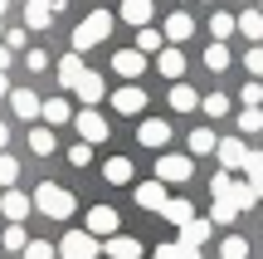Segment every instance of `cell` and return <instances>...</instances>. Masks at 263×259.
Returning a JSON list of instances; mask_svg holds the SVG:
<instances>
[{"label":"cell","instance_id":"6da1fadb","mask_svg":"<svg viewBox=\"0 0 263 259\" xmlns=\"http://www.w3.org/2000/svg\"><path fill=\"white\" fill-rule=\"evenodd\" d=\"M29 201H34V211L49 215V220H68V215L78 211L73 191H68V186H54V181H39V191L29 196Z\"/></svg>","mask_w":263,"mask_h":259},{"label":"cell","instance_id":"7a4b0ae2","mask_svg":"<svg viewBox=\"0 0 263 259\" xmlns=\"http://www.w3.org/2000/svg\"><path fill=\"white\" fill-rule=\"evenodd\" d=\"M107 34H112V15L107 10H93L88 20L73 25V54H88L93 44H107Z\"/></svg>","mask_w":263,"mask_h":259},{"label":"cell","instance_id":"3957f363","mask_svg":"<svg viewBox=\"0 0 263 259\" xmlns=\"http://www.w3.org/2000/svg\"><path fill=\"white\" fill-rule=\"evenodd\" d=\"M190 176H195V157L190 152H161L156 157V181L161 186H171V181H190Z\"/></svg>","mask_w":263,"mask_h":259},{"label":"cell","instance_id":"277c9868","mask_svg":"<svg viewBox=\"0 0 263 259\" xmlns=\"http://www.w3.org/2000/svg\"><path fill=\"white\" fill-rule=\"evenodd\" d=\"M59 254L64 259H98L103 254V240H93L88 230H68L64 240H59Z\"/></svg>","mask_w":263,"mask_h":259},{"label":"cell","instance_id":"5b68a950","mask_svg":"<svg viewBox=\"0 0 263 259\" xmlns=\"http://www.w3.org/2000/svg\"><path fill=\"white\" fill-rule=\"evenodd\" d=\"M73 123H78V137H83L88 147H98V142H107V137H112V127H107V117H103V113H93V108H83V113H73Z\"/></svg>","mask_w":263,"mask_h":259},{"label":"cell","instance_id":"8992f818","mask_svg":"<svg viewBox=\"0 0 263 259\" xmlns=\"http://www.w3.org/2000/svg\"><path fill=\"white\" fill-rule=\"evenodd\" d=\"M10 108H15L20 123H39V113H44V98H39L34 88H10Z\"/></svg>","mask_w":263,"mask_h":259},{"label":"cell","instance_id":"52a82bcc","mask_svg":"<svg viewBox=\"0 0 263 259\" xmlns=\"http://www.w3.org/2000/svg\"><path fill=\"white\" fill-rule=\"evenodd\" d=\"M29 211H34V201H29V196L20 191V186H15V191H5V196H0V215H5L10 225H25V215H29Z\"/></svg>","mask_w":263,"mask_h":259},{"label":"cell","instance_id":"ba28073f","mask_svg":"<svg viewBox=\"0 0 263 259\" xmlns=\"http://www.w3.org/2000/svg\"><path fill=\"white\" fill-rule=\"evenodd\" d=\"M112 74L127 78V83L141 78V74H146V54H137V49H117V54H112Z\"/></svg>","mask_w":263,"mask_h":259},{"label":"cell","instance_id":"9c48e42d","mask_svg":"<svg viewBox=\"0 0 263 259\" xmlns=\"http://www.w3.org/2000/svg\"><path fill=\"white\" fill-rule=\"evenodd\" d=\"M132 201H137L141 211H166L171 196H166V186H161V181H141V186H132Z\"/></svg>","mask_w":263,"mask_h":259},{"label":"cell","instance_id":"30bf717a","mask_svg":"<svg viewBox=\"0 0 263 259\" xmlns=\"http://www.w3.org/2000/svg\"><path fill=\"white\" fill-rule=\"evenodd\" d=\"M190 34H195V20H190V15H180V10H176V15H166V25H161V39H166L171 49L185 44Z\"/></svg>","mask_w":263,"mask_h":259},{"label":"cell","instance_id":"8fae6325","mask_svg":"<svg viewBox=\"0 0 263 259\" xmlns=\"http://www.w3.org/2000/svg\"><path fill=\"white\" fill-rule=\"evenodd\" d=\"M215 157H219V166H224V171H244V166H249V152H244V142H239V137H224V142L215 147Z\"/></svg>","mask_w":263,"mask_h":259},{"label":"cell","instance_id":"7c38bea8","mask_svg":"<svg viewBox=\"0 0 263 259\" xmlns=\"http://www.w3.org/2000/svg\"><path fill=\"white\" fill-rule=\"evenodd\" d=\"M83 230L93 235V240H98V235H107V240H112V235H117V211H112V205H93Z\"/></svg>","mask_w":263,"mask_h":259},{"label":"cell","instance_id":"4fadbf2b","mask_svg":"<svg viewBox=\"0 0 263 259\" xmlns=\"http://www.w3.org/2000/svg\"><path fill=\"white\" fill-rule=\"evenodd\" d=\"M112 108L122 117H137V113H146V93H141L137 83H127V88H117V93H112Z\"/></svg>","mask_w":263,"mask_h":259},{"label":"cell","instance_id":"5bb4252c","mask_svg":"<svg viewBox=\"0 0 263 259\" xmlns=\"http://www.w3.org/2000/svg\"><path fill=\"white\" fill-rule=\"evenodd\" d=\"M137 142L141 147H166L171 142V123H166V117H146V123L137 127Z\"/></svg>","mask_w":263,"mask_h":259},{"label":"cell","instance_id":"9a60e30c","mask_svg":"<svg viewBox=\"0 0 263 259\" xmlns=\"http://www.w3.org/2000/svg\"><path fill=\"white\" fill-rule=\"evenodd\" d=\"M88 68H83V54H64L54 64V78H59V88H78V78H83Z\"/></svg>","mask_w":263,"mask_h":259},{"label":"cell","instance_id":"2e32d148","mask_svg":"<svg viewBox=\"0 0 263 259\" xmlns=\"http://www.w3.org/2000/svg\"><path fill=\"white\" fill-rule=\"evenodd\" d=\"M151 0H122V5H117V15L127 20V25H137V29H151Z\"/></svg>","mask_w":263,"mask_h":259},{"label":"cell","instance_id":"e0dca14e","mask_svg":"<svg viewBox=\"0 0 263 259\" xmlns=\"http://www.w3.org/2000/svg\"><path fill=\"white\" fill-rule=\"evenodd\" d=\"M156 68H161V78H171V83H180V74H185V54L166 44V49L156 54Z\"/></svg>","mask_w":263,"mask_h":259},{"label":"cell","instance_id":"ac0fdd59","mask_svg":"<svg viewBox=\"0 0 263 259\" xmlns=\"http://www.w3.org/2000/svg\"><path fill=\"white\" fill-rule=\"evenodd\" d=\"M73 93H78V98H83V103H88V108H93V103H98V98H103V93H107V83H103V74H93V68H88V74H83V78H78V88H73Z\"/></svg>","mask_w":263,"mask_h":259},{"label":"cell","instance_id":"d6986e66","mask_svg":"<svg viewBox=\"0 0 263 259\" xmlns=\"http://www.w3.org/2000/svg\"><path fill=\"white\" fill-rule=\"evenodd\" d=\"M103 250L112 259H141V240H132V235H112V240H103Z\"/></svg>","mask_w":263,"mask_h":259},{"label":"cell","instance_id":"ffe728a7","mask_svg":"<svg viewBox=\"0 0 263 259\" xmlns=\"http://www.w3.org/2000/svg\"><path fill=\"white\" fill-rule=\"evenodd\" d=\"M234 29L249 39V44H263V15H258V10H244V15L234 20Z\"/></svg>","mask_w":263,"mask_h":259},{"label":"cell","instance_id":"44dd1931","mask_svg":"<svg viewBox=\"0 0 263 259\" xmlns=\"http://www.w3.org/2000/svg\"><path fill=\"white\" fill-rule=\"evenodd\" d=\"M39 117H44V123H73V103H68V98H44V113H39Z\"/></svg>","mask_w":263,"mask_h":259},{"label":"cell","instance_id":"7402d4cb","mask_svg":"<svg viewBox=\"0 0 263 259\" xmlns=\"http://www.w3.org/2000/svg\"><path fill=\"white\" fill-rule=\"evenodd\" d=\"M103 176L112 186H127L132 181V157H107V162H103Z\"/></svg>","mask_w":263,"mask_h":259},{"label":"cell","instance_id":"603a6c76","mask_svg":"<svg viewBox=\"0 0 263 259\" xmlns=\"http://www.w3.org/2000/svg\"><path fill=\"white\" fill-rule=\"evenodd\" d=\"M234 34H239V29H234V15H224V10L210 15V39H215V44H229Z\"/></svg>","mask_w":263,"mask_h":259},{"label":"cell","instance_id":"cb8c5ba5","mask_svg":"<svg viewBox=\"0 0 263 259\" xmlns=\"http://www.w3.org/2000/svg\"><path fill=\"white\" fill-rule=\"evenodd\" d=\"M210 230H215V225H210V220H200V215H195V220H190L185 230H180V245H190V250H200V245L210 240Z\"/></svg>","mask_w":263,"mask_h":259},{"label":"cell","instance_id":"d4e9b609","mask_svg":"<svg viewBox=\"0 0 263 259\" xmlns=\"http://www.w3.org/2000/svg\"><path fill=\"white\" fill-rule=\"evenodd\" d=\"M161 215H166L176 230H185V225L195 220V205H190V201H166V211H161Z\"/></svg>","mask_w":263,"mask_h":259},{"label":"cell","instance_id":"484cf974","mask_svg":"<svg viewBox=\"0 0 263 259\" xmlns=\"http://www.w3.org/2000/svg\"><path fill=\"white\" fill-rule=\"evenodd\" d=\"M171 108H176V113H190V108H200L195 88H190V83H171Z\"/></svg>","mask_w":263,"mask_h":259},{"label":"cell","instance_id":"4316f807","mask_svg":"<svg viewBox=\"0 0 263 259\" xmlns=\"http://www.w3.org/2000/svg\"><path fill=\"white\" fill-rule=\"evenodd\" d=\"M29 152H34V157H49V152H59V137L49 132V127H34V132H29Z\"/></svg>","mask_w":263,"mask_h":259},{"label":"cell","instance_id":"83f0119b","mask_svg":"<svg viewBox=\"0 0 263 259\" xmlns=\"http://www.w3.org/2000/svg\"><path fill=\"white\" fill-rule=\"evenodd\" d=\"M137 54H161V49H166V39H161V29H137Z\"/></svg>","mask_w":263,"mask_h":259},{"label":"cell","instance_id":"f1b7e54d","mask_svg":"<svg viewBox=\"0 0 263 259\" xmlns=\"http://www.w3.org/2000/svg\"><path fill=\"white\" fill-rule=\"evenodd\" d=\"M219 147V137L210 132V127H195V132H190V157H205V152H215Z\"/></svg>","mask_w":263,"mask_h":259},{"label":"cell","instance_id":"f546056e","mask_svg":"<svg viewBox=\"0 0 263 259\" xmlns=\"http://www.w3.org/2000/svg\"><path fill=\"white\" fill-rule=\"evenodd\" d=\"M29 240H34V235H29V230H25V225H5V235H0V245H5V250H10V254H15V250H25V245H29Z\"/></svg>","mask_w":263,"mask_h":259},{"label":"cell","instance_id":"4dcf8cb0","mask_svg":"<svg viewBox=\"0 0 263 259\" xmlns=\"http://www.w3.org/2000/svg\"><path fill=\"white\" fill-rule=\"evenodd\" d=\"M205 68H210V74H224V68H229V44H210L205 49Z\"/></svg>","mask_w":263,"mask_h":259},{"label":"cell","instance_id":"1f68e13d","mask_svg":"<svg viewBox=\"0 0 263 259\" xmlns=\"http://www.w3.org/2000/svg\"><path fill=\"white\" fill-rule=\"evenodd\" d=\"M219 259H249V240H244V235H224V245H219Z\"/></svg>","mask_w":263,"mask_h":259},{"label":"cell","instance_id":"d6a6232c","mask_svg":"<svg viewBox=\"0 0 263 259\" xmlns=\"http://www.w3.org/2000/svg\"><path fill=\"white\" fill-rule=\"evenodd\" d=\"M244 171H249V186H254V196L263 201V152H249V166H244Z\"/></svg>","mask_w":263,"mask_h":259},{"label":"cell","instance_id":"836d02e7","mask_svg":"<svg viewBox=\"0 0 263 259\" xmlns=\"http://www.w3.org/2000/svg\"><path fill=\"white\" fill-rule=\"evenodd\" d=\"M15 181H20V162L10 152H0V186H5V191H15Z\"/></svg>","mask_w":263,"mask_h":259},{"label":"cell","instance_id":"e575fe53","mask_svg":"<svg viewBox=\"0 0 263 259\" xmlns=\"http://www.w3.org/2000/svg\"><path fill=\"white\" fill-rule=\"evenodd\" d=\"M156 259H200V250H190V245H180V240H166L156 250Z\"/></svg>","mask_w":263,"mask_h":259},{"label":"cell","instance_id":"d590c367","mask_svg":"<svg viewBox=\"0 0 263 259\" xmlns=\"http://www.w3.org/2000/svg\"><path fill=\"white\" fill-rule=\"evenodd\" d=\"M200 113H205V117H224V113H229V98H224V93L200 98Z\"/></svg>","mask_w":263,"mask_h":259},{"label":"cell","instance_id":"8d00e7d4","mask_svg":"<svg viewBox=\"0 0 263 259\" xmlns=\"http://www.w3.org/2000/svg\"><path fill=\"white\" fill-rule=\"evenodd\" d=\"M239 132H263V113H258V108H244V113H239Z\"/></svg>","mask_w":263,"mask_h":259},{"label":"cell","instance_id":"74e56055","mask_svg":"<svg viewBox=\"0 0 263 259\" xmlns=\"http://www.w3.org/2000/svg\"><path fill=\"white\" fill-rule=\"evenodd\" d=\"M229 201H234V205H239V211H249V205H254V201H258V196H254V186H249V181H244V186H239V181H234V191H229Z\"/></svg>","mask_w":263,"mask_h":259},{"label":"cell","instance_id":"f35d334b","mask_svg":"<svg viewBox=\"0 0 263 259\" xmlns=\"http://www.w3.org/2000/svg\"><path fill=\"white\" fill-rule=\"evenodd\" d=\"M25 259H54V240H29L25 245Z\"/></svg>","mask_w":263,"mask_h":259},{"label":"cell","instance_id":"ab89813d","mask_svg":"<svg viewBox=\"0 0 263 259\" xmlns=\"http://www.w3.org/2000/svg\"><path fill=\"white\" fill-rule=\"evenodd\" d=\"M88 162H93V147H88V142L68 147V166H88Z\"/></svg>","mask_w":263,"mask_h":259},{"label":"cell","instance_id":"60d3db41","mask_svg":"<svg viewBox=\"0 0 263 259\" xmlns=\"http://www.w3.org/2000/svg\"><path fill=\"white\" fill-rule=\"evenodd\" d=\"M49 10H25V29H49Z\"/></svg>","mask_w":263,"mask_h":259},{"label":"cell","instance_id":"b9f144b4","mask_svg":"<svg viewBox=\"0 0 263 259\" xmlns=\"http://www.w3.org/2000/svg\"><path fill=\"white\" fill-rule=\"evenodd\" d=\"M239 98H244V108H258L263 103V83H244V88H239Z\"/></svg>","mask_w":263,"mask_h":259},{"label":"cell","instance_id":"7bdbcfd3","mask_svg":"<svg viewBox=\"0 0 263 259\" xmlns=\"http://www.w3.org/2000/svg\"><path fill=\"white\" fill-rule=\"evenodd\" d=\"M25 64H29V74H44V68H49V54H44V49H29Z\"/></svg>","mask_w":263,"mask_h":259},{"label":"cell","instance_id":"ee69618b","mask_svg":"<svg viewBox=\"0 0 263 259\" xmlns=\"http://www.w3.org/2000/svg\"><path fill=\"white\" fill-rule=\"evenodd\" d=\"M244 68H249V74H263V44H254L244 54Z\"/></svg>","mask_w":263,"mask_h":259},{"label":"cell","instance_id":"f6af8a7d","mask_svg":"<svg viewBox=\"0 0 263 259\" xmlns=\"http://www.w3.org/2000/svg\"><path fill=\"white\" fill-rule=\"evenodd\" d=\"M25 44H29V29H10V34H5V49H10V54L25 49Z\"/></svg>","mask_w":263,"mask_h":259},{"label":"cell","instance_id":"bcb514c9","mask_svg":"<svg viewBox=\"0 0 263 259\" xmlns=\"http://www.w3.org/2000/svg\"><path fill=\"white\" fill-rule=\"evenodd\" d=\"M68 0H29V10H49V15H54V10H64Z\"/></svg>","mask_w":263,"mask_h":259},{"label":"cell","instance_id":"7dc6e473","mask_svg":"<svg viewBox=\"0 0 263 259\" xmlns=\"http://www.w3.org/2000/svg\"><path fill=\"white\" fill-rule=\"evenodd\" d=\"M10 59H15V54H10V49L0 44V74H5V68H10Z\"/></svg>","mask_w":263,"mask_h":259},{"label":"cell","instance_id":"c3c4849f","mask_svg":"<svg viewBox=\"0 0 263 259\" xmlns=\"http://www.w3.org/2000/svg\"><path fill=\"white\" fill-rule=\"evenodd\" d=\"M5 142H10V123H0V152H5Z\"/></svg>","mask_w":263,"mask_h":259},{"label":"cell","instance_id":"681fc988","mask_svg":"<svg viewBox=\"0 0 263 259\" xmlns=\"http://www.w3.org/2000/svg\"><path fill=\"white\" fill-rule=\"evenodd\" d=\"M0 98H10V78L5 74H0Z\"/></svg>","mask_w":263,"mask_h":259},{"label":"cell","instance_id":"f907efd6","mask_svg":"<svg viewBox=\"0 0 263 259\" xmlns=\"http://www.w3.org/2000/svg\"><path fill=\"white\" fill-rule=\"evenodd\" d=\"M5 5H10V0H0V15H5Z\"/></svg>","mask_w":263,"mask_h":259},{"label":"cell","instance_id":"816d5d0a","mask_svg":"<svg viewBox=\"0 0 263 259\" xmlns=\"http://www.w3.org/2000/svg\"><path fill=\"white\" fill-rule=\"evenodd\" d=\"M258 15H263V0H258Z\"/></svg>","mask_w":263,"mask_h":259},{"label":"cell","instance_id":"f5cc1de1","mask_svg":"<svg viewBox=\"0 0 263 259\" xmlns=\"http://www.w3.org/2000/svg\"><path fill=\"white\" fill-rule=\"evenodd\" d=\"M249 5H254V0H249Z\"/></svg>","mask_w":263,"mask_h":259},{"label":"cell","instance_id":"db71d44e","mask_svg":"<svg viewBox=\"0 0 263 259\" xmlns=\"http://www.w3.org/2000/svg\"><path fill=\"white\" fill-rule=\"evenodd\" d=\"M205 5H210V0H205Z\"/></svg>","mask_w":263,"mask_h":259}]
</instances>
